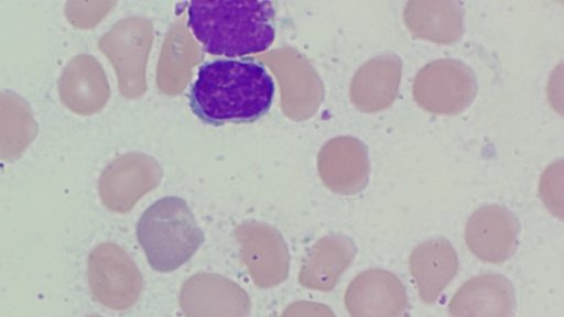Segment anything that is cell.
<instances>
[{"label":"cell","instance_id":"1","mask_svg":"<svg viewBox=\"0 0 564 317\" xmlns=\"http://www.w3.org/2000/svg\"><path fill=\"white\" fill-rule=\"evenodd\" d=\"M275 85L263 64L223 58L204 63L189 91V107L203 122L249 123L271 108Z\"/></svg>","mask_w":564,"mask_h":317},{"label":"cell","instance_id":"2","mask_svg":"<svg viewBox=\"0 0 564 317\" xmlns=\"http://www.w3.org/2000/svg\"><path fill=\"white\" fill-rule=\"evenodd\" d=\"M187 14L188 28L212 55L257 54L275 37V11L269 1H192Z\"/></svg>","mask_w":564,"mask_h":317},{"label":"cell","instance_id":"3","mask_svg":"<svg viewBox=\"0 0 564 317\" xmlns=\"http://www.w3.org/2000/svg\"><path fill=\"white\" fill-rule=\"evenodd\" d=\"M137 238L150 266L172 272L185 264L205 240L187 203L166 196L145 209L137 223Z\"/></svg>","mask_w":564,"mask_h":317},{"label":"cell","instance_id":"4","mask_svg":"<svg viewBox=\"0 0 564 317\" xmlns=\"http://www.w3.org/2000/svg\"><path fill=\"white\" fill-rule=\"evenodd\" d=\"M477 90V78L473 69L454 58L427 63L412 83L415 102L435 114H457L464 111L475 100Z\"/></svg>","mask_w":564,"mask_h":317},{"label":"cell","instance_id":"5","mask_svg":"<svg viewBox=\"0 0 564 317\" xmlns=\"http://www.w3.org/2000/svg\"><path fill=\"white\" fill-rule=\"evenodd\" d=\"M180 306L185 317H248L251 300L236 282L200 272L183 283Z\"/></svg>","mask_w":564,"mask_h":317},{"label":"cell","instance_id":"6","mask_svg":"<svg viewBox=\"0 0 564 317\" xmlns=\"http://www.w3.org/2000/svg\"><path fill=\"white\" fill-rule=\"evenodd\" d=\"M344 300L350 317H405L410 306L401 280L383 269L357 274L347 286Z\"/></svg>","mask_w":564,"mask_h":317},{"label":"cell","instance_id":"7","mask_svg":"<svg viewBox=\"0 0 564 317\" xmlns=\"http://www.w3.org/2000/svg\"><path fill=\"white\" fill-rule=\"evenodd\" d=\"M520 225L508 208L484 205L468 218L464 237L469 251L487 263H502L517 251Z\"/></svg>","mask_w":564,"mask_h":317},{"label":"cell","instance_id":"8","mask_svg":"<svg viewBox=\"0 0 564 317\" xmlns=\"http://www.w3.org/2000/svg\"><path fill=\"white\" fill-rule=\"evenodd\" d=\"M512 283L500 274H480L465 282L453 295L451 317H514Z\"/></svg>","mask_w":564,"mask_h":317},{"label":"cell","instance_id":"9","mask_svg":"<svg viewBox=\"0 0 564 317\" xmlns=\"http://www.w3.org/2000/svg\"><path fill=\"white\" fill-rule=\"evenodd\" d=\"M402 74V61L394 54H381L362 64L350 83V99L361 112H377L395 100Z\"/></svg>","mask_w":564,"mask_h":317},{"label":"cell","instance_id":"10","mask_svg":"<svg viewBox=\"0 0 564 317\" xmlns=\"http://www.w3.org/2000/svg\"><path fill=\"white\" fill-rule=\"evenodd\" d=\"M459 261L452 243L444 238H433L419 243L409 258V270L419 296L425 304H433L457 274Z\"/></svg>","mask_w":564,"mask_h":317},{"label":"cell","instance_id":"11","mask_svg":"<svg viewBox=\"0 0 564 317\" xmlns=\"http://www.w3.org/2000/svg\"><path fill=\"white\" fill-rule=\"evenodd\" d=\"M403 19L413 36L436 44L455 43L464 33V10L455 0H411Z\"/></svg>","mask_w":564,"mask_h":317},{"label":"cell","instance_id":"12","mask_svg":"<svg viewBox=\"0 0 564 317\" xmlns=\"http://www.w3.org/2000/svg\"><path fill=\"white\" fill-rule=\"evenodd\" d=\"M325 181L344 195L361 192L369 179L370 163L367 146L352 136L330 141L322 160Z\"/></svg>","mask_w":564,"mask_h":317},{"label":"cell","instance_id":"13","mask_svg":"<svg viewBox=\"0 0 564 317\" xmlns=\"http://www.w3.org/2000/svg\"><path fill=\"white\" fill-rule=\"evenodd\" d=\"M354 241L343 234H333L319 240L300 273L299 283L308 289L329 292L356 256Z\"/></svg>","mask_w":564,"mask_h":317},{"label":"cell","instance_id":"14","mask_svg":"<svg viewBox=\"0 0 564 317\" xmlns=\"http://www.w3.org/2000/svg\"><path fill=\"white\" fill-rule=\"evenodd\" d=\"M243 258L253 283L261 288L274 287L289 275V255L276 239L252 234L245 241Z\"/></svg>","mask_w":564,"mask_h":317},{"label":"cell","instance_id":"15","mask_svg":"<svg viewBox=\"0 0 564 317\" xmlns=\"http://www.w3.org/2000/svg\"><path fill=\"white\" fill-rule=\"evenodd\" d=\"M99 281L104 300L117 309L132 306L143 288L142 274L126 255L109 259L99 275Z\"/></svg>","mask_w":564,"mask_h":317},{"label":"cell","instance_id":"16","mask_svg":"<svg viewBox=\"0 0 564 317\" xmlns=\"http://www.w3.org/2000/svg\"><path fill=\"white\" fill-rule=\"evenodd\" d=\"M563 161L551 164L540 181V197L545 207L563 219Z\"/></svg>","mask_w":564,"mask_h":317},{"label":"cell","instance_id":"17","mask_svg":"<svg viewBox=\"0 0 564 317\" xmlns=\"http://www.w3.org/2000/svg\"><path fill=\"white\" fill-rule=\"evenodd\" d=\"M281 317H336V315L325 304L299 300L288 305Z\"/></svg>","mask_w":564,"mask_h":317}]
</instances>
